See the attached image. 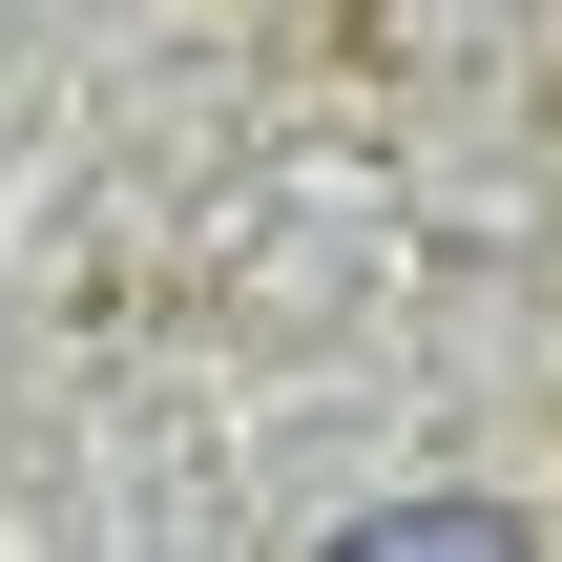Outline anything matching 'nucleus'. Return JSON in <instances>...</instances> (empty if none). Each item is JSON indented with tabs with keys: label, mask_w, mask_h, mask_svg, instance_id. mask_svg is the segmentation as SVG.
Instances as JSON below:
<instances>
[{
	"label": "nucleus",
	"mask_w": 562,
	"mask_h": 562,
	"mask_svg": "<svg viewBox=\"0 0 562 562\" xmlns=\"http://www.w3.org/2000/svg\"><path fill=\"white\" fill-rule=\"evenodd\" d=\"M313 562H542L521 501H375V521H334Z\"/></svg>",
	"instance_id": "1"
}]
</instances>
